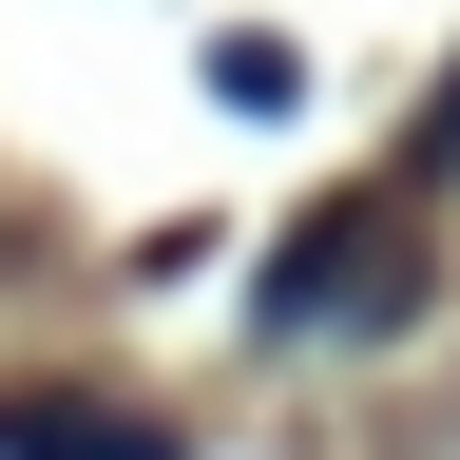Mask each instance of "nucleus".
<instances>
[{
  "label": "nucleus",
  "instance_id": "1",
  "mask_svg": "<svg viewBox=\"0 0 460 460\" xmlns=\"http://www.w3.org/2000/svg\"><path fill=\"white\" fill-rule=\"evenodd\" d=\"M402 288H422V230H402V192H365V211H307V230L269 250V326H288V345L402 326Z\"/></svg>",
  "mask_w": 460,
  "mask_h": 460
},
{
  "label": "nucleus",
  "instance_id": "2",
  "mask_svg": "<svg viewBox=\"0 0 460 460\" xmlns=\"http://www.w3.org/2000/svg\"><path fill=\"white\" fill-rule=\"evenodd\" d=\"M0 460H172L154 422H96V402H0Z\"/></svg>",
  "mask_w": 460,
  "mask_h": 460
},
{
  "label": "nucleus",
  "instance_id": "3",
  "mask_svg": "<svg viewBox=\"0 0 460 460\" xmlns=\"http://www.w3.org/2000/svg\"><path fill=\"white\" fill-rule=\"evenodd\" d=\"M441 172H460V77L422 96V135H402V192H441Z\"/></svg>",
  "mask_w": 460,
  "mask_h": 460
}]
</instances>
